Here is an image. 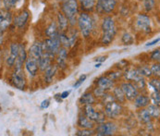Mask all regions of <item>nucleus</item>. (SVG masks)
Segmentation results:
<instances>
[{
  "label": "nucleus",
  "instance_id": "1",
  "mask_svg": "<svg viewBox=\"0 0 160 136\" xmlns=\"http://www.w3.org/2000/svg\"><path fill=\"white\" fill-rule=\"evenodd\" d=\"M102 31H103L102 43L104 45H109L114 39L117 33L116 25L111 17H107L104 19L102 23Z\"/></svg>",
  "mask_w": 160,
  "mask_h": 136
},
{
  "label": "nucleus",
  "instance_id": "2",
  "mask_svg": "<svg viewBox=\"0 0 160 136\" xmlns=\"http://www.w3.org/2000/svg\"><path fill=\"white\" fill-rule=\"evenodd\" d=\"M78 10H79V6L76 0H65L62 4L63 14L72 25L74 24V22L76 20Z\"/></svg>",
  "mask_w": 160,
  "mask_h": 136
},
{
  "label": "nucleus",
  "instance_id": "3",
  "mask_svg": "<svg viewBox=\"0 0 160 136\" xmlns=\"http://www.w3.org/2000/svg\"><path fill=\"white\" fill-rule=\"evenodd\" d=\"M78 25L82 36L85 38L89 37L93 28V22L91 16L87 13H82L78 19Z\"/></svg>",
  "mask_w": 160,
  "mask_h": 136
},
{
  "label": "nucleus",
  "instance_id": "4",
  "mask_svg": "<svg viewBox=\"0 0 160 136\" xmlns=\"http://www.w3.org/2000/svg\"><path fill=\"white\" fill-rule=\"evenodd\" d=\"M13 72L10 76V83L11 84L19 89V90H24L26 87V78L25 73L23 71L22 68H13Z\"/></svg>",
  "mask_w": 160,
  "mask_h": 136
},
{
  "label": "nucleus",
  "instance_id": "5",
  "mask_svg": "<svg viewBox=\"0 0 160 136\" xmlns=\"http://www.w3.org/2000/svg\"><path fill=\"white\" fill-rule=\"evenodd\" d=\"M58 35H59V33H58ZM58 35L54 36V37H49L43 43V51L44 52H47L53 56H56L58 54V52L60 49V45H61Z\"/></svg>",
  "mask_w": 160,
  "mask_h": 136
},
{
  "label": "nucleus",
  "instance_id": "6",
  "mask_svg": "<svg viewBox=\"0 0 160 136\" xmlns=\"http://www.w3.org/2000/svg\"><path fill=\"white\" fill-rule=\"evenodd\" d=\"M13 23V16L10 10H0V34H4Z\"/></svg>",
  "mask_w": 160,
  "mask_h": 136
},
{
  "label": "nucleus",
  "instance_id": "7",
  "mask_svg": "<svg viewBox=\"0 0 160 136\" xmlns=\"http://www.w3.org/2000/svg\"><path fill=\"white\" fill-rule=\"evenodd\" d=\"M122 112V107L117 101L110 100L105 104V113L110 118H116Z\"/></svg>",
  "mask_w": 160,
  "mask_h": 136
},
{
  "label": "nucleus",
  "instance_id": "8",
  "mask_svg": "<svg viewBox=\"0 0 160 136\" xmlns=\"http://www.w3.org/2000/svg\"><path fill=\"white\" fill-rule=\"evenodd\" d=\"M84 114L89 119H91L93 122L101 123L105 121V115H103L100 112H97L92 105H85Z\"/></svg>",
  "mask_w": 160,
  "mask_h": 136
},
{
  "label": "nucleus",
  "instance_id": "9",
  "mask_svg": "<svg viewBox=\"0 0 160 136\" xmlns=\"http://www.w3.org/2000/svg\"><path fill=\"white\" fill-rule=\"evenodd\" d=\"M117 131V126L112 122H101L96 128V133L100 136H108L114 134Z\"/></svg>",
  "mask_w": 160,
  "mask_h": 136
},
{
  "label": "nucleus",
  "instance_id": "10",
  "mask_svg": "<svg viewBox=\"0 0 160 136\" xmlns=\"http://www.w3.org/2000/svg\"><path fill=\"white\" fill-rule=\"evenodd\" d=\"M121 90L124 93V96L126 99L132 101L138 95V89L135 85H133L131 83H124L121 85Z\"/></svg>",
  "mask_w": 160,
  "mask_h": 136
},
{
  "label": "nucleus",
  "instance_id": "11",
  "mask_svg": "<svg viewBox=\"0 0 160 136\" xmlns=\"http://www.w3.org/2000/svg\"><path fill=\"white\" fill-rule=\"evenodd\" d=\"M24 67H25L26 71L28 72V74L31 77H35L37 75L39 67H38V62L35 58L28 56L26 61L24 62Z\"/></svg>",
  "mask_w": 160,
  "mask_h": 136
},
{
  "label": "nucleus",
  "instance_id": "12",
  "mask_svg": "<svg viewBox=\"0 0 160 136\" xmlns=\"http://www.w3.org/2000/svg\"><path fill=\"white\" fill-rule=\"evenodd\" d=\"M136 25L138 29L144 33H150L151 32V26H150V19L148 16L144 14H140L138 16Z\"/></svg>",
  "mask_w": 160,
  "mask_h": 136
},
{
  "label": "nucleus",
  "instance_id": "13",
  "mask_svg": "<svg viewBox=\"0 0 160 136\" xmlns=\"http://www.w3.org/2000/svg\"><path fill=\"white\" fill-rule=\"evenodd\" d=\"M116 7V0H97V8L100 11L110 13Z\"/></svg>",
  "mask_w": 160,
  "mask_h": 136
},
{
  "label": "nucleus",
  "instance_id": "14",
  "mask_svg": "<svg viewBox=\"0 0 160 136\" xmlns=\"http://www.w3.org/2000/svg\"><path fill=\"white\" fill-rule=\"evenodd\" d=\"M96 83H97V87L99 89L105 92V91L111 89L114 86V80H112L108 76H103L97 80Z\"/></svg>",
  "mask_w": 160,
  "mask_h": 136
},
{
  "label": "nucleus",
  "instance_id": "15",
  "mask_svg": "<svg viewBox=\"0 0 160 136\" xmlns=\"http://www.w3.org/2000/svg\"><path fill=\"white\" fill-rule=\"evenodd\" d=\"M29 17H30L29 12L27 10H23L21 13H19L16 17L13 18V23L17 28L22 29L26 25V23L29 20Z\"/></svg>",
  "mask_w": 160,
  "mask_h": 136
},
{
  "label": "nucleus",
  "instance_id": "16",
  "mask_svg": "<svg viewBox=\"0 0 160 136\" xmlns=\"http://www.w3.org/2000/svg\"><path fill=\"white\" fill-rule=\"evenodd\" d=\"M43 44L40 42H35L32 45H31V47L29 48V53L28 56L32 57L33 58H35L36 60L39 59V58L41 57V55L43 54Z\"/></svg>",
  "mask_w": 160,
  "mask_h": 136
},
{
  "label": "nucleus",
  "instance_id": "17",
  "mask_svg": "<svg viewBox=\"0 0 160 136\" xmlns=\"http://www.w3.org/2000/svg\"><path fill=\"white\" fill-rule=\"evenodd\" d=\"M55 56L47 53V52H43V54L41 55V57L39 58V59L37 60L38 62V67L41 70L45 71L46 69L50 64H51V61H52V58H54Z\"/></svg>",
  "mask_w": 160,
  "mask_h": 136
},
{
  "label": "nucleus",
  "instance_id": "18",
  "mask_svg": "<svg viewBox=\"0 0 160 136\" xmlns=\"http://www.w3.org/2000/svg\"><path fill=\"white\" fill-rule=\"evenodd\" d=\"M27 58H28V53L25 49V45L23 44H20V51H19V55L16 58L14 68H22Z\"/></svg>",
  "mask_w": 160,
  "mask_h": 136
},
{
  "label": "nucleus",
  "instance_id": "19",
  "mask_svg": "<svg viewBox=\"0 0 160 136\" xmlns=\"http://www.w3.org/2000/svg\"><path fill=\"white\" fill-rule=\"evenodd\" d=\"M67 58H68V53L66 48H60L59 51L58 52V58H57V63L58 67L62 69L66 68L67 67Z\"/></svg>",
  "mask_w": 160,
  "mask_h": 136
},
{
  "label": "nucleus",
  "instance_id": "20",
  "mask_svg": "<svg viewBox=\"0 0 160 136\" xmlns=\"http://www.w3.org/2000/svg\"><path fill=\"white\" fill-rule=\"evenodd\" d=\"M150 104V98L143 94H138L134 98V106L137 108H143Z\"/></svg>",
  "mask_w": 160,
  "mask_h": 136
},
{
  "label": "nucleus",
  "instance_id": "21",
  "mask_svg": "<svg viewBox=\"0 0 160 136\" xmlns=\"http://www.w3.org/2000/svg\"><path fill=\"white\" fill-rule=\"evenodd\" d=\"M57 70H58V66L51 65V64L45 69V82L46 83H50L53 81V79L57 73Z\"/></svg>",
  "mask_w": 160,
  "mask_h": 136
},
{
  "label": "nucleus",
  "instance_id": "22",
  "mask_svg": "<svg viewBox=\"0 0 160 136\" xmlns=\"http://www.w3.org/2000/svg\"><path fill=\"white\" fill-rule=\"evenodd\" d=\"M78 126L82 129H92L94 124L93 121L89 119L85 115H81L78 119Z\"/></svg>",
  "mask_w": 160,
  "mask_h": 136
},
{
  "label": "nucleus",
  "instance_id": "23",
  "mask_svg": "<svg viewBox=\"0 0 160 136\" xmlns=\"http://www.w3.org/2000/svg\"><path fill=\"white\" fill-rule=\"evenodd\" d=\"M58 26H57V23H51L50 25L47 27V29L46 30V34L48 37H54V36H57L58 35Z\"/></svg>",
  "mask_w": 160,
  "mask_h": 136
},
{
  "label": "nucleus",
  "instance_id": "24",
  "mask_svg": "<svg viewBox=\"0 0 160 136\" xmlns=\"http://www.w3.org/2000/svg\"><path fill=\"white\" fill-rule=\"evenodd\" d=\"M125 77L129 81H137L139 78L142 77V75L138 72L137 69H129L125 72Z\"/></svg>",
  "mask_w": 160,
  "mask_h": 136
},
{
  "label": "nucleus",
  "instance_id": "25",
  "mask_svg": "<svg viewBox=\"0 0 160 136\" xmlns=\"http://www.w3.org/2000/svg\"><path fill=\"white\" fill-rule=\"evenodd\" d=\"M58 25H59V28L62 32L66 31L67 28H68V24H69V21L68 19L64 16V14L62 13H59L58 15Z\"/></svg>",
  "mask_w": 160,
  "mask_h": 136
},
{
  "label": "nucleus",
  "instance_id": "26",
  "mask_svg": "<svg viewBox=\"0 0 160 136\" xmlns=\"http://www.w3.org/2000/svg\"><path fill=\"white\" fill-rule=\"evenodd\" d=\"M147 111L149 112L150 116L152 118H159V106H157V105H148L147 106Z\"/></svg>",
  "mask_w": 160,
  "mask_h": 136
},
{
  "label": "nucleus",
  "instance_id": "27",
  "mask_svg": "<svg viewBox=\"0 0 160 136\" xmlns=\"http://www.w3.org/2000/svg\"><path fill=\"white\" fill-rule=\"evenodd\" d=\"M80 102L83 105H92L94 103V97L91 93H86L81 97Z\"/></svg>",
  "mask_w": 160,
  "mask_h": 136
},
{
  "label": "nucleus",
  "instance_id": "28",
  "mask_svg": "<svg viewBox=\"0 0 160 136\" xmlns=\"http://www.w3.org/2000/svg\"><path fill=\"white\" fill-rule=\"evenodd\" d=\"M114 97L115 99L117 100L118 103H124L125 101V96L124 93L121 90V87H116L114 89Z\"/></svg>",
  "mask_w": 160,
  "mask_h": 136
},
{
  "label": "nucleus",
  "instance_id": "29",
  "mask_svg": "<svg viewBox=\"0 0 160 136\" xmlns=\"http://www.w3.org/2000/svg\"><path fill=\"white\" fill-rule=\"evenodd\" d=\"M21 0H3V5L5 9L11 10L12 8H15L17 5L20 3Z\"/></svg>",
  "mask_w": 160,
  "mask_h": 136
},
{
  "label": "nucleus",
  "instance_id": "30",
  "mask_svg": "<svg viewBox=\"0 0 160 136\" xmlns=\"http://www.w3.org/2000/svg\"><path fill=\"white\" fill-rule=\"evenodd\" d=\"M9 55L14 57L15 58H17L18 55H19V51H20V44L19 43H11L9 45Z\"/></svg>",
  "mask_w": 160,
  "mask_h": 136
},
{
  "label": "nucleus",
  "instance_id": "31",
  "mask_svg": "<svg viewBox=\"0 0 160 136\" xmlns=\"http://www.w3.org/2000/svg\"><path fill=\"white\" fill-rule=\"evenodd\" d=\"M139 118H140V119H141L142 122H144V123L149 122V121L151 120V118H152V117L150 116V114L147 111V109H142V110L139 112Z\"/></svg>",
  "mask_w": 160,
  "mask_h": 136
},
{
  "label": "nucleus",
  "instance_id": "32",
  "mask_svg": "<svg viewBox=\"0 0 160 136\" xmlns=\"http://www.w3.org/2000/svg\"><path fill=\"white\" fill-rule=\"evenodd\" d=\"M81 3H82V6L84 9L91 10L94 6L95 0H81Z\"/></svg>",
  "mask_w": 160,
  "mask_h": 136
},
{
  "label": "nucleus",
  "instance_id": "33",
  "mask_svg": "<svg viewBox=\"0 0 160 136\" xmlns=\"http://www.w3.org/2000/svg\"><path fill=\"white\" fill-rule=\"evenodd\" d=\"M137 70L138 72H139L142 76H145V77H151V76H152L151 69H150V68H148V67L143 66V67L140 68L139 69H137Z\"/></svg>",
  "mask_w": 160,
  "mask_h": 136
},
{
  "label": "nucleus",
  "instance_id": "34",
  "mask_svg": "<svg viewBox=\"0 0 160 136\" xmlns=\"http://www.w3.org/2000/svg\"><path fill=\"white\" fill-rule=\"evenodd\" d=\"M143 4H144V8L147 11L152 10L155 8L156 5V0H143Z\"/></svg>",
  "mask_w": 160,
  "mask_h": 136
},
{
  "label": "nucleus",
  "instance_id": "35",
  "mask_svg": "<svg viewBox=\"0 0 160 136\" xmlns=\"http://www.w3.org/2000/svg\"><path fill=\"white\" fill-rule=\"evenodd\" d=\"M149 85L153 88L154 91H157V92H159V87H160V83L158 79H153L150 81L149 83Z\"/></svg>",
  "mask_w": 160,
  "mask_h": 136
},
{
  "label": "nucleus",
  "instance_id": "36",
  "mask_svg": "<svg viewBox=\"0 0 160 136\" xmlns=\"http://www.w3.org/2000/svg\"><path fill=\"white\" fill-rule=\"evenodd\" d=\"M122 42L125 45H132V42H133L132 36L131 34H129V33H124L123 36H122Z\"/></svg>",
  "mask_w": 160,
  "mask_h": 136
},
{
  "label": "nucleus",
  "instance_id": "37",
  "mask_svg": "<svg viewBox=\"0 0 160 136\" xmlns=\"http://www.w3.org/2000/svg\"><path fill=\"white\" fill-rule=\"evenodd\" d=\"M93 134V131H92V129H82V131H79L76 135L80 136H90Z\"/></svg>",
  "mask_w": 160,
  "mask_h": 136
},
{
  "label": "nucleus",
  "instance_id": "38",
  "mask_svg": "<svg viewBox=\"0 0 160 136\" xmlns=\"http://www.w3.org/2000/svg\"><path fill=\"white\" fill-rule=\"evenodd\" d=\"M151 72H152V75H154V76H159V73H160V67H159V64H154L151 68Z\"/></svg>",
  "mask_w": 160,
  "mask_h": 136
},
{
  "label": "nucleus",
  "instance_id": "39",
  "mask_svg": "<svg viewBox=\"0 0 160 136\" xmlns=\"http://www.w3.org/2000/svg\"><path fill=\"white\" fill-rule=\"evenodd\" d=\"M86 78H87V75H85V74H83V75H82L80 78H79V80L74 83V85H73V87L76 89V88H78V87H80L83 83H84V81L86 80Z\"/></svg>",
  "mask_w": 160,
  "mask_h": 136
},
{
  "label": "nucleus",
  "instance_id": "40",
  "mask_svg": "<svg viewBox=\"0 0 160 136\" xmlns=\"http://www.w3.org/2000/svg\"><path fill=\"white\" fill-rule=\"evenodd\" d=\"M152 99H153V102H154V105H157V106H159V92H157V91H154L153 94H152Z\"/></svg>",
  "mask_w": 160,
  "mask_h": 136
},
{
  "label": "nucleus",
  "instance_id": "41",
  "mask_svg": "<svg viewBox=\"0 0 160 136\" xmlns=\"http://www.w3.org/2000/svg\"><path fill=\"white\" fill-rule=\"evenodd\" d=\"M151 58H152L153 60H155V61H159V58H160L159 49L155 50V51L152 53V55H151Z\"/></svg>",
  "mask_w": 160,
  "mask_h": 136
},
{
  "label": "nucleus",
  "instance_id": "42",
  "mask_svg": "<svg viewBox=\"0 0 160 136\" xmlns=\"http://www.w3.org/2000/svg\"><path fill=\"white\" fill-rule=\"evenodd\" d=\"M70 92H71L70 90L64 91V92H63V93H62L61 94H59V96H60V97H61L62 99H65V98H67V97L69 96V93H70Z\"/></svg>",
  "mask_w": 160,
  "mask_h": 136
},
{
  "label": "nucleus",
  "instance_id": "43",
  "mask_svg": "<svg viewBox=\"0 0 160 136\" xmlns=\"http://www.w3.org/2000/svg\"><path fill=\"white\" fill-rule=\"evenodd\" d=\"M49 100H44L41 104V108H47L49 107Z\"/></svg>",
  "mask_w": 160,
  "mask_h": 136
},
{
  "label": "nucleus",
  "instance_id": "44",
  "mask_svg": "<svg viewBox=\"0 0 160 136\" xmlns=\"http://www.w3.org/2000/svg\"><path fill=\"white\" fill-rule=\"evenodd\" d=\"M159 42V38H158V39H156V40H154L153 42H151V43H148V44H146V46H152V45H156L157 43H158Z\"/></svg>",
  "mask_w": 160,
  "mask_h": 136
},
{
  "label": "nucleus",
  "instance_id": "45",
  "mask_svg": "<svg viewBox=\"0 0 160 136\" xmlns=\"http://www.w3.org/2000/svg\"><path fill=\"white\" fill-rule=\"evenodd\" d=\"M106 59H107V57H100V58H96L95 61H97V62H99V63H102V62L105 61Z\"/></svg>",
  "mask_w": 160,
  "mask_h": 136
},
{
  "label": "nucleus",
  "instance_id": "46",
  "mask_svg": "<svg viewBox=\"0 0 160 136\" xmlns=\"http://www.w3.org/2000/svg\"><path fill=\"white\" fill-rule=\"evenodd\" d=\"M2 58H3V55H2V51L0 50V71L2 69Z\"/></svg>",
  "mask_w": 160,
  "mask_h": 136
},
{
  "label": "nucleus",
  "instance_id": "47",
  "mask_svg": "<svg viewBox=\"0 0 160 136\" xmlns=\"http://www.w3.org/2000/svg\"><path fill=\"white\" fill-rule=\"evenodd\" d=\"M3 43H4V35L0 34V47H1V45H3Z\"/></svg>",
  "mask_w": 160,
  "mask_h": 136
},
{
  "label": "nucleus",
  "instance_id": "48",
  "mask_svg": "<svg viewBox=\"0 0 160 136\" xmlns=\"http://www.w3.org/2000/svg\"><path fill=\"white\" fill-rule=\"evenodd\" d=\"M101 65H102V63H98V64H96V65H95V68H100V67H101Z\"/></svg>",
  "mask_w": 160,
  "mask_h": 136
}]
</instances>
